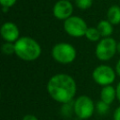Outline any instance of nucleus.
I'll use <instances>...</instances> for the list:
<instances>
[{
  "label": "nucleus",
  "instance_id": "nucleus-21",
  "mask_svg": "<svg viewBox=\"0 0 120 120\" xmlns=\"http://www.w3.org/2000/svg\"><path fill=\"white\" fill-rule=\"evenodd\" d=\"M115 72H116V74L120 77V59L117 61V63H116V65H115Z\"/></svg>",
  "mask_w": 120,
  "mask_h": 120
},
{
  "label": "nucleus",
  "instance_id": "nucleus-10",
  "mask_svg": "<svg viewBox=\"0 0 120 120\" xmlns=\"http://www.w3.org/2000/svg\"><path fill=\"white\" fill-rule=\"evenodd\" d=\"M116 98V89L111 84L106 85L101 88L100 91V100L104 101L105 103L111 105L114 99Z\"/></svg>",
  "mask_w": 120,
  "mask_h": 120
},
{
  "label": "nucleus",
  "instance_id": "nucleus-17",
  "mask_svg": "<svg viewBox=\"0 0 120 120\" xmlns=\"http://www.w3.org/2000/svg\"><path fill=\"white\" fill-rule=\"evenodd\" d=\"M17 0H0V3L2 5V7H7V8H10L12 7Z\"/></svg>",
  "mask_w": 120,
  "mask_h": 120
},
{
  "label": "nucleus",
  "instance_id": "nucleus-4",
  "mask_svg": "<svg viewBox=\"0 0 120 120\" xmlns=\"http://www.w3.org/2000/svg\"><path fill=\"white\" fill-rule=\"evenodd\" d=\"M96 111V104L92 98L86 95L79 96L73 102V112L82 120L90 118Z\"/></svg>",
  "mask_w": 120,
  "mask_h": 120
},
{
  "label": "nucleus",
  "instance_id": "nucleus-2",
  "mask_svg": "<svg viewBox=\"0 0 120 120\" xmlns=\"http://www.w3.org/2000/svg\"><path fill=\"white\" fill-rule=\"evenodd\" d=\"M14 46L15 54L23 61H35L41 54V47L39 43L30 37L20 38L14 43Z\"/></svg>",
  "mask_w": 120,
  "mask_h": 120
},
{
  "label": "nucleus",
  "instance_id": "nucleus-14",
  "mask_svg": "<svg viewBox=\"0 0 120 120\" xmlns=\"http://www.w3.org/2000/svg\"><path fill=\"white\" fill-rule=\"evenodd\" d=\"M109 110H110V105L107 104V103H105L104 101L99 100V101H98L96 103V111L99 114L104 115V114H106L109 112Z\"/></svg>",
  "mask_w": 120,
  "mask_h": 120
},
{
  "label": "nucleus",
  "instance_id": "nucleus-13",
  "mask_svg": "<svg viewBox=\"0 0 120 120\" xmlns=\"http://www.w3.org/2000/svg\"><path fill=\"white\" fill-rule=\"evenodd\" d=\"M85 38L90 41H99L101 36L97 27H88L85 32Z\"/></svg>",
  "mask_w": 120,
  "mask_h": 120
},
{
  "label": "nucleus",
  "instance_id": "nucleus-12",
  "mask_svg": "<svg viewBox=\"0 0 120 120\" xmlns=\"http://www.w3.org/2000/svg\"><path fill=\"white\" fill-rule=\"evenodd\" d=\"M107 19L112 25L120 23V7L117 5L110 7L107 11Z\"/></svg>",
  "mask_w": 120,
  "mask_h": 120
},
{
  "label": "nucleus",
  "instance_id": "nucleus-1",
  "mask_svg": "<svg viewBox=\"0 0 120 120\" xmlns=\"http://www.w3.org/2000/svg\"><path fill=\"white\" fill-rule=\"evenodd\" d=\"M47 91L50 97L59 103H69L76 95L77 84L73 77L66 73H57L47 82Z\"/></svg>",
  "mask_w": 120,
  "mask_h": 120
},
{
  "label": "nucleus",
  "instance_id": "nucleus-8",
  "mask_svg": "<svg viewBox=\"0 0 120 120\" xmlns=\"http://www.w3.org/2000/svg\"><path fill=\"white\" fill-rule=\"evenodd\" d=\"M72 11L73 6L68 0H59L54 4L52 8L53 16L58 20L65 21L68 18L71 17Z\"/></svg>",
  "mask_w": 120,
  "mask_h": 120
},
{
  "label": "nucleus",
  "instance_id": "nucleus-7",
  "mask_svg": "<svg viewBox=\"0 0 120 120\" xmlns=\"http://www.w3.org/2000/svg\"><path fill=\"white\" fill-rule=\"evenodd\" d=\"M87 28L85 21L78 16H71L64 22V30L70 37L81 38L85 36Z\"/></svg>",
  "mask_w": 120,
  "mask_h": 120
},
{
  "label": "nucleus",
  "instance_id": "nucleus-20",
  "mask_svg": "<svg viewBox=\"0 0 120 120\" xmlns=\"http://www.w3.org/2000/svg\"><path fill=\"white\" fill-rule=\"evenodd\" d=\"M115 89H116V98H117V100L120 102V82L117 83Z\"/></svg>",
  "mask_w": 120,
  "mask_h": 120
},
{
  "label": "nucleus",
  "instance_id": "nucleus-15",
  "mask_svg": "<svg viewBox=\"0 0 120 120\" xmlns=\"http://www.w3.org/2000/svg\"><path fill=\"white\" fill-rule=\"evenodd\" d=\"M2 52L6 55H11V54H14L15 53V46H14V43L12 42H5L3 45H2Z\"/></svg>",
  "mask_w": 120,
  "mask_h": 120
},
{
  "label": "nucleus",
  "instance_id": "nucleus-11",
  "mask_svg": "<svg viewBox=\"0 0 120 120\" xmlns=\"http://www.w3.org/2000/svg\"><path fill=\"white\" fill-rule=\"evenodd\" d=\"M97 28H98V32L100 33L101 38H109L113 32L112 24L108 20H101L98 23Z\"/></svg>",
  "mask_w": 120,
  "mask_h": 120
},
{
  "label": "nucleus",
  "instance_id": "nucleus-3",
  "mask_svg": "<svg viewBox=\"0 0 120 120\" xmlns=\"http://www.w3.org/2000/svg\"><path fill=\"white\" fill-rule=\"evenodd\" d=\"M52 56L57 63L67 65L72 63L76 59L77 52L74 46L70 43L59 42L52 47Z\"/></svg>",
  "mask_w": 120,
  "mask_h": 120
},
{
  "label": "nucleus",
  "instance_id": "nucleus-5",
  "mask_svg": "<svg viewBox=\"0 0 120 120\" xmlns=\"http://www.w3.org/2000/svg\"><path fill=\"white\" fill-rule=\"evenodd\" d=\"M117 52V42L114 38H102L97 44L95 49V54L97 58L100 61H109L111 60L115 53Z\"/></svg>",
  "mask_w": 120,
  "mask_h": 120
},
{
  "label": "nucleus",
  "instance_id": "nucleus-19",
  "mask_svg": "<svg viewBox=\"0 0 120 120\" xmlns=\"http://www.w3.org/2000/svg\"><path fill=\"white\" fill-rule=\"evenodd\" d=\"M22 120H38V117L34 114H25Z\"/></svg>",
  "mask_w": 120,
  "mask_h": 120
},
{
  "label": "nucleus",
  "instance_id": "nucleus-23",
  "mask_svg": "<svg viewBox=\"0 0 120 120\" xmlns=\"http://www.w3.org/2000/svg\"><path fill=\"white\" fill-rule=\"evenodd\" d=\"M2 8H3V11H4L5 13H6V12L8 10V8H7V7H2Z\"/></svg>",
  "mask_w": 120,
  "mask_h": 120
},
{
  "label": "nucleus",
  "instance_id": "nucleus-16",
  "mask_svg": "<svg viewBox=\"0 0 120 120\" xmlns=\"http://www.w3.org/2000/svg\"><path fill=\"white\" fill-rule=\"evenodd\" d=\"M75 4L81 9H87L92 6L93 0H75Z\"/></svg>",
  "mask_w": 120,
  "mask_h": 120
},
{
  "label": "nucleus",
  "instance_id": "nucleus-22",
  "mask_svg": "<svg viewBox=\"0 0 120 120\" xmlns=\"http://www.w3.org/2000/svg\"><path fill=\"white\" fill-rule=\"evenodd\" d=\"M117 53L120 54V41L117 42Z\"/></svg>",
  "mask_w": 120,
  "mask_h": 120
},
{
  "label": "nucleus",
  "instance_id": "nucleus-9",
  "mask_svg": "<svg viewBox=\"0 0 120 120\" xmlns=\"http://www.w3.org/2000/svg\"><path fill=\"white\" fill-rule=\"evenodd\" d=\"M1 36L6 42L15 43L20 38V31L18 26L11 22H7L1 26Z\"/></svg>",
  "mask_w": 120,
  "mask_h": 120
},
{
  "label": "nucleus",
  "instance_id": "nucleus-6",
  "mask_svg": "<svg viewBox=\"0 0 120 120\" xmlns=\"http://www.w3.org/2000/svg\"><path fill=\"white\" fill-rule=\"evenodd\" d=\"M116 72L115 70L108 66V65H98V67H96L92 72V78L94 80V82L98 84L103 86L106 85H111L116 77Z\"/></svg>",
  "mask_w": 120,
  "mask_h": 120
},
{
  "label": "nucleus",
  "instance_id": "nucleus-24",
  "mask_svg": "<svg viewBox=\"0 0 120 120\" xmlns=\"http://www.w3.org/2000/svg\"><path fill=\"white\" fill-rule=\"evenodd\" d=\"M68 1H69V0H68Z\"/></svg>",
  "mask_w": 120,
  "mask_h": 120
},
{
  "label": "nucleus",
  "instance_id": "nucleus-18",
  "mask_svg": "<svg viewBox=\"0 0 120 120\" xmlns=\"http://www.w3.org/2000/svg\"><path fill=\"white\" fill-rule=\"evenodd\" d=\"M112 119L113 120H120V106H118L114 110L113 114H112Z\"/></svg>",
  "mask_w": 120,
  "mask_h": 120
}]
</instances>
